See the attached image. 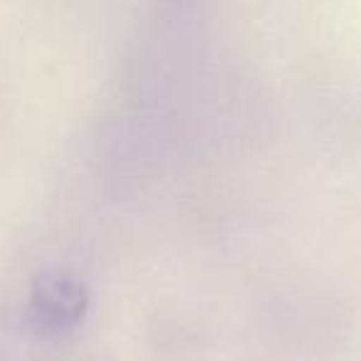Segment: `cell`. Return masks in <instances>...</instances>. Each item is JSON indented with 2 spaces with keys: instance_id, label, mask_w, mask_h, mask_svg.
I'll return each mask as SVG.
<instances>
[{
  "instance_id": "6da1fadb",
  "label": "cell",
  "mask_w": 361,
  "mask_h": 361,
  "mask_svg": "<svg viewBox=\"0 0 361 361\" xmlns=\"http://www.w3.org/2000/svg\"><path fill=\"white\" fill-rule=\"evenodd\" d=\"M87 307V292L77 277L65 272H45L30 290L27 314L45 334H57L80 322Z\"/></svg>"
}]
</instances>
